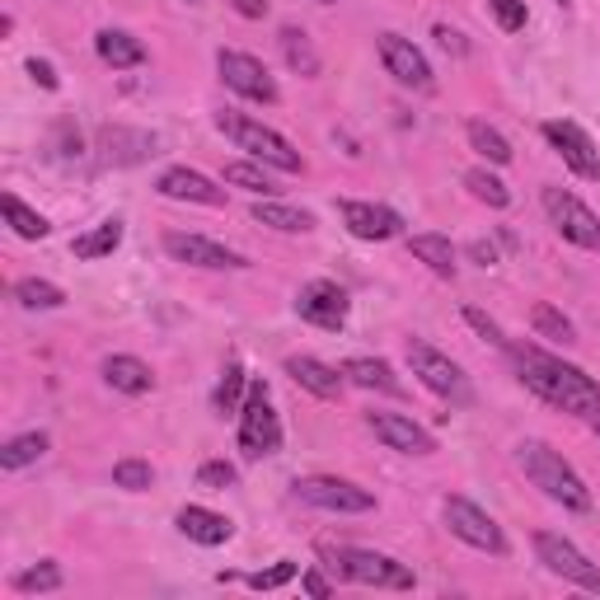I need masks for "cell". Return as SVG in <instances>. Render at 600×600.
<instances>
[{
  "label": "cell",
  "instance_id": "6da1fadb",
  "mask_svg": "<svg viewBox=\"0 0 600 600\" xmlns=\"http://www.w3.org/2000/svg\"><path fill=\"white\" fill-rule=\"evenodd\" d=\"M507 352H512L526 389H535L544 404L563 408V413H581V418L600 413V385L587 371L567 367V361L549 357V352H535V347H507Z\"/></svg>",
  "mask_w": 600,
  "mask_h": 600
},
{
  "label": "cell",
  "instance_id": "7a4b0ae2",
  "mask_svg": "<svg viewBox=\"0 0 600 600\" xmlns=\"http://www.w3.org/2000/svg\"><path fill=\"white\" fill-rule=\"evenodd\" d=\"M520 469H526V479L540 488L544 497L563 502V507L573 512H591V488L581 483V473L563 460L559 451H549L544 441H520Z\"/></svg>",
  "mask_w": 600,
  "mask_h": 600
},
{
  "label": "cell",
  "instance_id": "3957f363",
  "mask_svg": "<svg viewBox=\"0 0 600 600\" xmlns=\"http://www.w3.org/2000/svg\"><path fill=\"white\" fill-rule=\"evenodd\" d=\"M216 128L226 132L235 146L240 151H249L259 165H273V169H281V173H300L305 169V160H300V151L291 146L281 132H273V128H263V122H254V118H244V113H216Z\"/></svg>",
  "mask_w": 600,
  "mask_h": 600
},
{
  "label": "cell",
  "instance_id": "277c9868",
  "mask_svg": "<svg viewBox=\"0 0 600 600\" xmlns=\"http://www.w3.org/2000/svg\"><path fill=\"white\" fill-rule=\"evenodd\" d=\"M334 567L357 581V587H381V591H413V567L389 559V554H375V549H328Z\"/></svg>",
  "mask_w": 600,
  "mask_h": 600
},
{
  "label": "cell",
  "instance_id": "5b68a950",
  "mask_svg": "<svg viewBox=\"0 0 600 600\" xmlns=\"http://www.w3.org/2000/svg\"><path fill=\"white\" fill-rule=\"evenodd\" d=\"M408 367H413V375L422 385H428L432 394H441V399H451V404H473V389H469V375L455 367V361L446 352H436L432 343H422L413 338L408 343Z\"/></svg>",
  "mask_w": 600,
  "mask_h": 600
},
{
  "label": "cell",
  "instance_id": "8992f818",
  "mask_svg": "<svg viewBox=\"0 0 600 600\" xmlns=\"http://www.w3.org/2000/svg\"><path fill=\"white\" fill-rule=\"evenodd\" d=\"M277 446H281L277 408L267 404V385L254 381L244 408H240V451H244V460H263V455H273Z\"/></svg>",
  "mask_w": 600,
  "mask_h": 600
},
{
  "label": "cell",
  "instance_id": "52a82bcc",
  "mask_svg": "<svg viewBox=\"0 0 600 600\" xmlns=\"http://www.w3.org/2000/svg\"><path fill=\"white\" fill-rule=\"evenodd\" d=\"M446 526H451L455 540L483 549V554H493V559L507 554V535H502V526L483 507H473L469 497H446Z\"/></svg>",
  "mask_w": 600,
  "mask_h": 600
},
{
  "label": "cell",
  "instance_id": "ba28073f",
  "mask_svg": "<svg viewBox=\"0 0 600 600\" xmlns=\"http://www.w3.org/2000/svg\"><path fill=\"white\" fill-rule=\"evenodd\" d=\"M296 493L310 502V507H324V512H338V516H361V512H375V497L367 488L334 479V473H310V479H296Z\"/></svg>",
  "mask_w": 600,
  "mask_h": 600
},
{
  "label": "cell",
  "instance_id": "9c48e42d",
  "mask_svg": "<svg viewBox=\"0 0 600 600\" xmlns=\"http://www.w3.org/2000/svg\"><path fill=\"white\" fill-rule=\"evenodd\" d=\"M535 554H540V563L554 577H567V581H577V587H587V591L600 596V567L581 554L573 540H563V535H554V530H540V535H535Z\"/></svg>",
  "mask_w": 600,
  "mask_h": 600
},
{
  "label": "cell",
  "instance_id": "30bf717a",
  "mask_svg": "<svg viewBox=\"0 0 600 600\" xmlns=\"http://www.w3.org/2000/svg\"><path fill=\"white\" fill-rule=\"evenodd\" d=\"M544 212H549L554 230L567 244L600 249V220H596V212L587 207V202H577L573 193H563V188H544Z\"/></svg>",
  "mask_w": 600,
  "mask_h": 600
},
{
  "label": "cell",
  "instance_id": "8fae6325",
  "mask_svg": "<svg viewBox=\"0 0 600 600\" xmlns=\"http://www.w3.org/2000/svg\"><path fill=\"white\" fill-rule=\"evenodd\" d=\"M216 71H220V81H226L235 94H244V99H254V104H277V81L267 75V67H263L259 57H249V52H226V47H220Z\"/></svg>",
  "mask_w": 600,
  "mask_h": 600
},
{
  "label": "cell",
  "instance_id": "7c38bea8",
  "mask_svg": "<svg viewBox=\"0 0 600 600\" xmlns=\"http://www.w3.org/2000/svg\"><path fill=\"white\" fill-rule=\"evenodd\" d=\"M375 47H381V61H385V71L394 75L399 85H408V89H418V94H432V67H428V57L418 52L408 38H399V34H381L375 38Z\"/></svg>",
  "mask_w": 600,
  "mask_h": 600
},
{
  "label": "cell",
  "instance_id": "4fadbf2b",
  "mask_svg": "<svg viewBox=\"0 0 600 600\" xmlns=\"http://www.w3.org/2000/svg\"><path fill=\"white\" fill-rule=\"evenodd\" d=\"M296 314L300 320H310L314 328H328V334H338V328L347 324V291L338 287V281H305L296 296Z\"/></svg>",
  "mask_w": 600,
  "mask_h": 600
},
{
  "label": "cell",
  "instance_id": "5bb4252c",
  "mask_svg": "<svg viewBox=\"0 0 600 600\" xmlns=\"http://www.w3.org/2000/svg\"><path fill=\"white\" fill-rule=\"evenodd\" d=\"M544 141L563 155V165L577 173V179H600V151L596 141L577 128V122H544Z\"/></svg>",
  "mask_w": 600,
  "mask_h": 600
},
{
  "label": "cell",
  "instance_id": "9a60e30c",
  "mask_svg": "<svg viewBox=\"0 0 600 600\" xmlns=\"http://www.w3.org/2000/svg\"><path fill=\"white\" fill-rule=\"evenodd\" d=\"M367 428L385 441L389 451H404V455H432L436 451V441L428 428H418L413 418H404V413H371L367 418Z\"/></svg>",
  "mask_w": 600,
  "mask_h": 600
},
{
  "label": "cell",
  "instance_id": "2e32d148",
  "mask_svg": "<svg viewBox=\"0 0 600 600\" xmlns=\"http://www.w3.org/2000/svg\"><path fill=\"white\" fill-rule=\"evenodd\" d=\"M165 249L179 263H193V267H249L244 254L207 240V235H165Z\"/></svg>",
  "mask_w": 600,
  "mask_h": 600
},
{
  "label": "cell",
  "instance_id": "e0dca14e",
  "mask_svg": "<svg viewBox=\"0 0 600 600\" xmlns=\"http://www.w3.org/2000/svg\"><path fill=\"white\" fill-rule=\"evenodd\" d=\"M338 216L343 226L357 235V240H394L404 230L399 212L389 207H375V202H338Z\"/></svg>",
  "mask_w": 600,
  "mask_h": 600
},
{
  "label": "cell",
  "instance_id": "ac0fdd59",
  "mask_svg": "<svg viewBox=\"0 0 600 600\" xmlns=\"http://www.w3.org/2000/svg\"><path fill=\"white\" fill-rule=\"evenodd\" d=\"M155 188H160L165 197H173V202H202V207H220V202H226V193H220L207 173L183 169V165H179V169H165Z\"/></svg>",
  "mask_w": 600,
  "mask_h": 600
},
{
  "label": "cell",
  "instance_id": "d6986e66",
  "mask_svg": "<svg viewBox=\"0 0 600 600\" xmlns=\"http://www.w3.org/2000/svg\"><path fill=\"white\" fill-rule=\"evenodd\" d=\"M287 375H291L300 389L320 394V399H338L343 385H347V375L334 371V367H324L320 357H287Z\"/></svg>",
  "mask_w": 600,
  "mask_h": 600
},
{
  "label": "cell",
  "instance_id": "ffe728a7",
  "mask_svg": "<svg viewBox=\"0 0 600 600\" xmlns=\"http://www.w3.org/2000/svg\"><path fill=\"white\" fill-rule=\"evenodd\" d=\"M99 146H104V160L136 165V160H146V155H155V136L128 132V128H104V132H99Z\"/></svg>",
  "mask_w": 600,
  "mask_h": 600
},
{
  "label": "cell",
  "instance_id": "44dd1931",
  "mask_svg": "<svg viewBox=\"0 0 600 600\" xmlns=\"http://www.w3.org/2000/svg\"><path fill=\"white\" fill-rule=\"evenodd\" d=\"M94 52H99V61H108L113 71H128V67H141V61H146V43L122 34V28H104V34L94 38Z\"/></svg>",
  "mask_w": 600,
  "mask_h": 600
},
{
  "label": "cell",
  "instance_id": "7402d4cb",
  "mask_svg": "<svg viewBox=\"0 0 600 600\" xmlns=\"http://www.w3.org/2000/svg\"><path fill=\"white\" fill-rule=\"evenodd\" d=\"M343 375H347L352 385H361V389L404 394L399 375H394V367H389V361H381V357H352V361H343Z\"/></svg>",
  "mask_w": 600,
  "mask_h": 600
},
{
  "label": "cell",
  "instance_id": "603a6c76",
  "mask_svg": "<svg viewBox=\"0 0 600 600\" xmlns=\"http://www.w3.org/2000/svg\"><path fill=\"white\" fill-rule=\"evenodd\" d=\"M179 530L188 535V540H197V544H226L230 535H235L230 520L207 512V507H183L179 512Z\"/></svg>",
  "mask_w": 600,
  "mask_h": 600
},
{
  "label": "cell",
  "instance_id": "cb8c5ba5",
  "mask_svg": "<svg viewBox=\"0 0 600 600\" xmlns=\"http://www.w3.org/2000/svg\"><path fill=\"white\" fill-rule=\"evenodd\" d=\"M277 43H281V57H287V67H291L296 75H305V81H314V75H320V52H314V43H310L305 28L287 24V28L277 34Z\"/></svg>",
  "mask_w": 600,
  "mask_h": 600
},
{
  "label": "cell",
  "instance_id": "d4e9b609",
  "mask_svg": "<svg viewBox=\"0 0 600 600\" xmlns=\"http://www.w3.org/2000/svg\"><path fill=\"white\" fill-rule=\"evenodd\" d=\"M104 381L113 389H122V394H146L155 385V375H151V367L141 357H108L104 361Z\"/></svg>",
  "mask_w": 600,
  "mask_h": 600
},
{
  "label": "cell",
  "instance_id": "484cf974",
  "mask_svg": "<svg viewBox=\"0 0 600 600\" xmlns=\"http://www.w3.org/2000/svg\"><path fill=\"white\" fill-rule=\"evenodd\" d=\"M118 244H122V220H104V226H94L89 235H75L71 254L75 259H108Z\"/></svg>",
  "mask_w": 600,
  "mask_h": 600
},
{
  "label": "cell",
  "instance_id": "4316f807",
  "mask_svg": "<svg viewBox=\"0 0 600 600\" xmlns=\"http://www.w3.org/2000/svg\"><path fill=\"white\" fill-rule=\"evenodd\" d=\"M408 249H413V259L428 263L436 277H455V249H451L446 235H413Z\"/></svg>",
  "mask_w": 600,
  "mask_h": 600
},
{
  "label": "cell",
  "instance_id": "83f0119b",
  "mask_svg": "<svg viewBox=\"0 0 600 600\" xmlns=\"http://www.w3.org/2000/svg\"><path fill=\"white\" fill-rule=\"evenodd\" d=\"M254 220H259V226L281 230V235H305V230H314V216H310V212L281 207V202H259V207H254Z\"/></svg>",
  "mask_w": 600,
  "mask_h": 600
},
{
  "label": "cell",
  "instance_id": "f1b7e54d",
  "mask_svg": "<svg viewBox=\"0 0 600 600\" xmlns=\"http://www.w3.org/2000/svg\"><path fill=\"white\" fill-rule=\"evenodd\" d=\"M14 300H20L24 310H61L67 305V291L43 277H24V281H14Z\"/></svg>",
  "mask_w": 600,
  "mask_h": 600
},
{
  "label": "cell",
  "instance_id": "f546056e",
  "mask_svg": "<svg viewBox=\"0 0 600 600\" xmlns=\"http://www.w3.org/2000/svg\"><path fill=\"white\" fill-rule=\"evenodd\" d=\"M0 207H5V220L14 226V235H20V240H47V230H52V226H47V220H43L38 212H28L14 193L0 197Z\"/></svg>",
  "mask_w": 600,
  "mask_h": 600
},
{
  "label": "cell",
  "instance_id": "4dcf8cb0",
  "mask_svg": "<svg viewBox=\"0 0 600 600\" xmlns=\"http://www.w3.org/2000/svg\"><path fill=\"white\" fill-rule=\"evenodd\" d=\"M43 451H47V432H24V436H14L5 451H0V469H24V465H34L43 460Z\"/></svg>",
  "mask_w": 600,
  "mask_h": 600
},
{
  "label": "cell",
  "instance_id": "1f68e13d",
  "mask_svg": "<svg viewBox=\"0 0 600 600\" xmlns=\"http://www.w3.org/2000/svg\"><path fill=\"white\" fill-rule=\"evenodd\" d=\"M469 146L483 155V160H493V165H507L512 160V146H507V136H502L497 128H488V122L473 118L469 122Z\"/></svg>",
  "mask_w": 600,
  "mask_h": 600
},
{
  "label": "cell",
  "instance_id": "d6a6232c",
  "mask_svg": "<svg viewBox=\"0 0 600 600\" xmlns=\"http://www.w3.org/2000/svg\"><path fill=\"white\" fill-rule=\"evenodd\" d=\"M465 188H469V193L479 197V202H488V207H507V202H512L507 183H502L497 173H488V169H469V173H465Z\"/></svg>",
  "mask_w": 600,
  "mask_h": 600
},
{
  "label": "cell",
  "instance_id": "836d02e7",
  "mask_svg": "<svg viewBox=\"0 0 600 600\" xmlns=\"http://www.w3.org/2000/svg\"><path fill=\"white\" fill-rule=\"evenodd\" d=\"M530 324H535V334L549 338V343H573V320H563L554 305H535Z\"/></svg>",
  "mask_w": 600,
  "mask_h": 600
},
{
  "label": "cell",
  "instance_id": "e575fe53",
  "mask_svg": "<svg viewBox=\"0 0 600 600\" xmlns=\"http://www.w3.org/2000/svg\"><path fill=\"white\" fill-rule=\"evenodd\" d=\"M244 367L240 361H230L226 375H220V389H216V413H240V389H244Z\"/></svg>",
  "mask_w": 600,
  "mask_h": 600
},
{
  "label": "cell",
  "instance_id": "d590c367",
  "mask_svg": "<svg viewBox=\"0 0 600 600\" xmlns=\"http://www.w3.org/2000/svg\"><path fill=\"white\" fill-rule=\"evenodd\" d=\"M61 587V567L57 563H38V567H24L20 577H14V591L34 596V591H57Z\"/></svg>",
  "mask_w": 600,
  "mask_h": 600
},
{
  "label": "cell",
  "instance_id": "8d00e7d4",
  "mask_svg": "<svg viewBox=\"0 0 600 600\" xmlns=\"http://www.w3.org/2000/svg\"><path fill=\"white\" fill-rule=\"evenodd\" d=\"M113 483L128 488V493H146V488L155 483V469L146 460H118L113 465Z\"/></svg>",
  "mask_w": 600,
  "mask_h": 600
},
{
  "label": "cell",
  "instance_id": "74e56055",
  "mask_svg": "<svg viewBox=\"0 0 600 600\" xmlns=\"http://www.w3.org/2000/svg\"><path fill=\"white\" fill-rule=\"evenodd\" d=\"M226 183L235 188H249V193H277V183L263 173V165H226Z\"/></svg>",
  "mask_w": 600,
  "mask_h": 600
},
{
  "label": "cell",
  "instance_id": "f35d334b",
  "mask_svg": "<svg viewBox=\"0 0 600 600\" xmlns=\"http://www.w3.org/2000/svg\"><path fill=\"white\" fill-rule=\"evenodd\" d=\"M197 483H202V488H216V493H226V488L240 483V469L226 465V460H207V465L197 469Z\"/></svg>",
  "mask_w": 600,
  "mask_h": 600
},
{
  "label": "cell",
  "instance_id": "ab89813d",
  "mask_svg": "<svg viewBox=\"0 0 600 600\" xmlns=\"http://www.w3.org/2000/svg\"><path fill=\"white\" fill-rule=\"evenodd\" d=\"M291 577H296V563L281 559V563L267 567V573H254V577H249V587H254V591H277V587H287Z\"/></svg>",
  "mask_w": 600,
  "mask_h": 600
},
{
  "label": "cell",
  "instance_id": "60d3db41",
  "mask_svg": "<svg viewBox=\"0 0 600 600\" xmlns=\"http://www.w3.org/2000/svg\"><path fill=\"white\" fill-rule=\"evenodd\" d=\"M488 10L497 14V24L507 28V34H520V28H526V0H488Z\"/></svg>",
  "mask_w": 600,
  "mask_h": 600
},
{
  "label": "cell",
  "instance_id": "b9f144b4",
  "mask_svg": "<svg viewBox=\"0 0 600 600\" xmlns=\"http://www.w3.org/2000/svg\"><path fill=\"white\" fill-rule=\"evenodd\" d=\"M465 320H469L473 328H479V334H483L488 343H497V347H512L507 338H502V328H497L493 320H488V314H483V310H473V305H469V310H465Z\"/></svg>",
  "mask_w": 600,
  "mask_h": 600
},
{
  "label": "cell",
  "instance_id": "7bdbcfd3",
  "mask_svg": "<svg viewBox=\"0 0 600 600\" xmlns=\"http://www.w3.org/2000/svg\"><path fill=\"white\" fill-rule=\"evenodd\" d=\"M28 75H34V81H38L43 89H57V71L47 67V61H38V57H34V61H28Z\"/></svg>",
  "mask_w": 600,
  "mask_h": 600
},
{
  "label": "cell",
  "instance_id": "ee69618b",
  "mask_svg": "<svg viewBox=\"0 0 600 600\" xmlns=\"http://www.w3.org/2000/svg\"><path fill=\"white\" fill-rule=\"evenodd\" d=\"M230 5L240 10L244 20H263V14H267V0H230Z\"/></svg>",
  "mask_w": 600,
  "mask_h": 600
},
{
  "label": "cell",
  "instance_id": "f6af8a7d",
  "mask_svg": "<svg viewBox=\"0 0 600 600\" xmlns=\"http://www.w3.org/2000/svg\"><path fill=\"white\" fill-rule=\"evenodd\" d=\"M300 587H305V591H310V596H320V600H324V596H328V591H334V587H328V581H324V577H320V573H305V577H300Z\"/></svg>",
  "mask_w": 600,
  "mask_h": 600
},
{
  "label": "cell",
  "instance_id": "bcb514c9",
  "mask_svg": "<svg viewBox=\"0 0 600 600\" xmlns=\"http://www.w3.org/2000/svg\"><path fill=\"white\" fill-rule=\"evenodd\" d=\"M436 38H441V47H446V52H465V43H460V34H455V28L436 24Z\"/></svg>",
  "mask_w": 600,
  "mask_h": 600
},
{
  "label": "cell",
  "instance_id": "7dc6e473",
  "mask_svg": "<svg viewBox=\"0 0 600 600\" xmlns=\"http://www.w3.org/2000/svg\"><path fill=\"white\" fill-rule=\"evenodd\" d=\"M469 254H473V259H479L483 267H493V263H497V249H493V244H483V240H479V244H473V249H469Z\"/></svg>",
  "mask_w": 600,
  "mask_h": 600
},
{
  "label": "cell",
  "instance_id": "c3c4849f",
  "mask_svg": "<svg viewBox=\"0 0 600 600\" xmlns=\"http://www.w3.org/2000/svg\"><path fill=\"white\" fill-rule=\"evenodd\" d=\"M591 428H596V436H600V413H591Z\"/></svg>",
  "mask_w": 600,
  "mask_h": 600
},
{
  "label": "cell",
  "instance_id": "681fc988",
  "mask_svg": "<svg viewBox=\"0 0 600 600\" xmlns=\"http://www.w3.org/2000/svg\"><path fill=\"white\" fill-rule=\"evenodd\" d=\"M320 5H338V0H320Z\"/></svg>",
  "mask_w": 600,
  "mask_h": 600
},
{
  "label": "cell",
  "instance_id": "f907efd6",
  "mask_svg": "<svg viewBox=\"0 0 600 600\" xmlns=\"http://www.w3.org/2000/svg\"><path fill=\"white\" fill-rule=\"evenodd\" d=\"M183 5H202V0H183Z\"/></svg>",
  "mask_w": 600,
  "mask_h": 600
}]
</instances>
